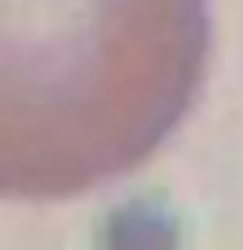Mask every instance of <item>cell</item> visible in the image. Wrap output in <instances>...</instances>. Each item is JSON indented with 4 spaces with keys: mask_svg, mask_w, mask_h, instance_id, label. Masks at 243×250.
I'll list each match as a JSON object with an SVG mask.
<instances>
[{
    "mask_svg": "<svg viewBox=\"0 0 243 250\" xmlns=\"http://www.w3.org/2000/svg\"><path fill=\"white\" fill-rule=\"evenodd\" d=\"M207 54L211 0H0V197L68 200L140 168Z\"/></svg>",
    "mask_w": 243,
    "mask_h": 250,
    "instance_id": "6da1fadb",
    "label": "cell"
}]
</instances>
